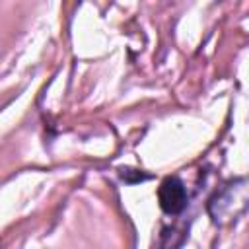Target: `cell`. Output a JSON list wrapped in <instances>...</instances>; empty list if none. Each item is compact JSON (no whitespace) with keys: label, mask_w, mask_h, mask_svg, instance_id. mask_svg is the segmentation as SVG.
I'll return each mask as SVG.
<instances>
[{"label":"cell","mask_w":249,"mask_h":249,"mask_svg":"<svg viewBox=\"0 0 249 249\" xmlns=\"http://www.w3.org/2000/svg\"><path fill=\"white\" fill-rule=\"evenodd\" d=\"M187 189L179 177H165L158 189V200L163 212L179 214L187 206Z\"/></svg>","instance_id":"6da1fadb"}]
</instances>
